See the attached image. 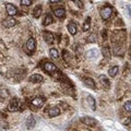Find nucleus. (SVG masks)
Instances as JSON below:
<instances>
[{
	"instance_id": "obj_25",
	"label": "nucleus",
	"mask_w": 131,
	"mask_h": 131,
	"mask_svg": "<svg viewBox=\"0 0 131 131\" xmlns=\"http://www.w3.org/2000/svg\"><path fill=\"white\" fill-rule=\"evenodd\" d=\"M21 5H22V6L30 7V6L32 5V0H21Z\"/></svg>"
},
{
	"instance_id": "obj_11",
	"label": "nucleus",
	"mask_w": 131,
	"mask_h": 131,
	"mask_svg": "<svg viewBox=\"0 0 131 131\" xmlns=\"http://www.w3.org/2000/svg\"><path fill=\"white\" fill-rule=\"evenodd\" d=\"M54 13H55V15L57 16V18L63 19L66 16V10L63 9V8H59V9H55L54 10Z\"/></svg>"
},
{
	"instance_id": "obj_16",
	"label": "nucleus",
	"mask_w": 131,
	"mask_h": 131,
	"mask_svg": "<svg viewBox=\"0 0 131 131\" xmlns=\"http://www.w3.org/2000/svg\"><path fill=\"white\" fill-rule=\"evenodd\" d=\"M40 14H42V6H37L33 10V16H34L35 19H38Z\"/></svg>"
},
{
	"instance_id": "obj_17",
	"label": "nucleus",
	"mask_w": 131,
	"mask_h": 131,
	"mask_svg": "<svg viewBox=\"0 0 131 131\" xmlns=\"http://www.w3.org/2000/svg\"><path fill=\"white\" fill-rule=\"evenodd\" d=\"M84 83H85V85H86V86L91 88V89H95V88H96L95 82H94V80H93V79H91V78H88V79H85Z\"/></svg>"
},
{
	"instance_id": "obj_23",
	"label": "nucleus",
	"mask_w": 131,
	"mask_h": 131,
	"mask_svg": "<svg viewBox=\"0 0 131 131\" xmlns=\"http://www.w3.org/2000/svg\"><path fill=\"white\" fill-rule=\"evenodd\" d=\"M124 108H125V110H127V112H131V101L126 102L125 105H124Z\"/></svg>"
},
{
	"instance_id": "obj_26",
	"label": "nucleus",
	"mask_w": 131,
	"mask_h": 131,
	"mask_svg": "<svg viewBox=\"0 0 131 131\" xmlns=\"http://www.w3.org/2000/svg\"><path fill=\"white\" fill-rule=\"evenodd\" d=\"M71 1H73V2H74L75 5H77L78 7L80 8V9H83V2H82L81 0H71Z\"/></svg>"
},
{
	"instance_id": "obj_5",
	"label": "nucleus",
	"mask_w": 131,
	"mask_h": 131,
	"mask_svg": "<svg viewBox=\"0 0 131 131\" xmlns=\"http://www.w3.org/2000/svg\"><path fill=\"white\" fill-rule=\"evenodd\" d=\"M8 109H9L10 112H16V110L20 109V101L18 98H13V100L10 102Z\"/></svg>"
},
{
	"instance_id": "obj_3",
	"label": "nucleus",
	"mask_w": 131,
	"mask_h": 131,
	"mask_svg": "<svg viewBox=\"0 0 131 131\" xmlns=\"http://www.w3.org/2000/svg\"><path fill=\"white\" fill-rule=\"evenodd\" d=\"M113 8L109 7V6H106L105 8H103V9L101 10V16L103 20H108L110 16H112L113 14Z\"/></svg>"
},
{
	"instance_id": "obj_7",
	"label": "nucleus",
	"mask_w": 131,
	"mask_h": 131,
	"mask_svg": "<svg viewBox=\"0 0 131 131\" xmlns=\"http://www.w3.org/2000/svg\"><path fill=\"white\" fill-rule=\"evenodd\" d=\"M6 9H7V12H8V14H9V16H13L15 14H18V8L13 5H11V3H7Z\"/></svg>"
},
{
	"instance_id": "obj_29",
	"label": "nucleus",
	"mask_w": 131,
	"mask_h": 131,
	"mask_svg": "<svg viewBox=\"0 0 131 131\" xmlns=\"http://www.w3.org/2000/svg\"><path fill=\"white\" fill-rule=\"evenodd\" d=\"M61 1H62V0H49V3H58Z\"/></svg>"
},
{
	"instance_id": "obj_4",
	"label": "nucleus",
	"mask_w": 131,
	"mask_h": 131,
	"mask_svg": "<svg viewBox=\"0 0 131 131\" xmlns=\"http://www.w3.org/2000/svg\"><path fill=\"white\" fill-rule=\"evenodd\" d=\"M45 103V98L43 97H35L31 101V106L33 108H38V107H42Z\"/></svg>"
},
{
	"instance_id": "obj_15",
	"label": "nucleus",
	"mask_w": 131,
	"mask_h": 131,
	"mask_svg": "<svg viewBox=\"0 0 131 131\" xmlns=\"http://www.w3.org/2000/svg\"><path fill=\"white\" fill-rule=\"evenodd\" d=\"M52 22H54V18H52V15H51L50 13H47V14H46V18H45L44 22H43L44 26H48L49 24H51Z\"/></svg>"
},
{
	"instance_id": "obj_6",
	"label": "nucleus",
	"mask_w": 131,
	"mask_h": 131,
	"mask_svg": "<svg viewBox=\"0 0 131 131\" xmlns=\"http://www.w3.org/2000/svg\"><path fill=\"white\" fill-rule=\"evenodd\" d=\"M81 121L83 122L84 125L89 126V127H95L97 125L96 120L94 119V118H92V117H82L81 118Z\"/></svg>"
},
{
	"instance_id": "obj_9",
	"label": "nucleus",
	"mask_w": 131,
	"mask_h": 131,
	"mask_svg": "<svg viewBox=\"0 0 131 131\" xmlns=\"http://www.w3.org/2000/svg\"><path fill=\"white\" fill-rule=\"evenodd\" d=\"M2 24H3V26H6V27H12L16 24V21H15V19L12 18V16H9V18L3 20Z\"/></svg>"
},
{
	"instance_id": "obj_19",
	"label": "nucleus",
	"mask_w": 131,
	"mask_h": 131,
	"mask_svg": "<svg viewBox=\"0 0 131 131\" xmlns=\"http://www.w3.org/2000/svg\"><path fill=\"white\" fill-rule=\"evenodd\" d=\"M118 70H119V68H118V66H114V67H112L108 70V74L114 78V77H116L117 75V73H118Z\"/></svg>"
},
{
	"instance_id": "obj_21",
	"label": "nucleus",
	"mask_w": 131,
	"mask_h": 131,
	"mask_svg": "<svg viewBox=\"0 0 131 131\" xmlns=\"http://www.w3.org/2000/svg\"><path fill=\"white\" fill-rule=\"evenodd\" d=\"M49 55H50V57L51 58H54V59H58L59 58L58 50H57L56 48H50V50H49Z\"/></svg>"
},
{
	"instance_id": "obj_30",
	"label": "nucleus",
	"mask_w": 131,
	"mask_h": 131,
	"mask_svg": "<svg viewBox=\"0 0 131 131\" xmlns=\"http://www.w3.org/2000/svg\"><path fill=\"white\" fill-rule=\"evenodd\" d=\"M127 9H128V11H129V14L131 15V8H130V6H127Z\"/></svg>"
},
{
	"instance_id": "obj_2",
	"label": "nucleus",
	"mask_w": 131,
	"mask_h": 131,
	"mask_svg": "<svg viewBox=\"0 0 131 131\" xmlns=\"http://www.w3.org/2000/svg\"><path fill=\"white\" fill-rule=\"evenodd\" d=\"M36 49V40L35 38H28V40L26 42V45H25V52H27L28 55H32L33 52L35 51Z\"/></svg>"
},
{
	"instance_id": "obj_13",
	"label": "nucleus",
	"mask_w": 131,
	"mask_h": 131,
	"mask_svg": "<svg viewBox=\"0 0 131 131\" xmlns=\"http://www.w3.org/2000/svg\"><path fill=\"white\" fill-rule=\"evenodd\" d=\"M68 31L69 33H70L71 35H75L77 34V24L74 22H70L69 23V25H68Z\"/></svg>"
},
{
	"instance_id": "obj_27",
	"label": "nucleus",
	"mask_w": 131,
	"mask_h": 131,
	"mask_svg": "<svg viewBox=\"0 0 131 131\" xmlns=\"http://www.w3.org/2000/svg\"><path fill=\"white\" fill-rule=\"evenodd\" d=\"M94 37H95L94 35H90V36H89V38H88V42H90V43H94V42H95Z\"/></svg>"
},
{
	"instance_id": "obj_10",
	"label": "nucleus",
	"mask_w": 131,
	"mask_h": 131,
	"mask_svg": "<svg viewBox=\"0 0 131 131\" xmlns=\"http://www.w3.org/2000/svg\"><path fill=\"white\" fill-rule=\"evenodd\" d=\"M42 81H43V77L40 74H37V73L32 74L30 77V82H32V83H40Z\"/></svg>"
},
{
	"instance_id": "obj_28",
	"label": "nucleus",
	"mask_w": 131,
	"mask_h": 131,
	"mask_svg": "<svg viewBox=\"0 0 131 131\" xmlns=\"http://www.w3.org/2000/svg\"><path fill=\"white\" fill-rule=\"evenodd\" d=\"M124 124H125V125H129V124H131V117H128V118H127V120L124 121Z\"/></svg>"
},
{
	"instance_id": "obj_20",
	"label": "nucleus",
	"mask_w": 131,
	"mask_h": 131,
	"mask_svg": "<svg viewBox=\"0 0 131 131\" xmlns=\"http://www.w3.org/2000/svg\"><path fill=\"white\" fill-rule=\"evenodd\" d=\"M88 100H89V104L91 106V109L92 110H95L96 109V102L94 100V97L91 95H88Z\"/></svg>"
},
{
	"instance_id": "obj_14",
	"label": "nucleus",
	"mask_w": 131,
	"mask_h": 131,
	"mask_svg": "<svg viewBox=\"0 0 131 131\" xmlns=\"http://www.w3.org/2000/svg\"><path fill=\"white\" fill-rule=\"evenodd\" d=\"M48 115L50 117H56V116H59L60 115V109L58 107H52L48 110Z\"/></svg>"
},
{
	"instance_id": "obj_18",
	"label": "nucleus",
	"mask_w": 131,
	"mask_h": 131,
	"mask_svg": "<svg viewBox=\"0 0 131 131\" xmlns=\"http://www.w3.org/2000/svg\"><path fill=\"white\" fill-rule=\"evenodd\" d=\"M35 124H36V121H35V119L32 116H30V117L27 118V120H26V127H27L28 129H32L33 127H35Z\"/></svg>"
},
{
	"instance_id": "obj_12",
	"label": "nucleus",
	"mask_w": 131,
	"mask_h": 131,
	"mask_svg": "<svg viewBox=\"0 0 131 131\" xmlns=\"http://www.w3.org/2000/svg\"><path fill=\"white\" fill-rule=\"evenodd\" d=\"M100 81H101V83H102V85L105 88V89H109V86H110V84H109V81H108V79L106 78L104 74H102V75H100Z\"/></svg>"
},
{
	"instance_id": "obj_22",
	"label": "nucleus",
	"mask_w": 131,
	"mask_h": 131,
	"mask_svg": "<svg viewBox=\"0 0 131 131\" xmlns=\"http://www.w3.org/2000/svg\"><path fill=\"white\" fill-rule=\"evenodd\" d=\"M90 27H91V18H88L86 20H85L84 24H83V31H84V32L89 31Z\"/></svg>"
},
{
	"instance_id": "obj_1",
	"label": "nucleus",
	"mask_w": 131,
	"mask_h": 131,
	"mask_svg": "<svg viewBox=\"0 0 131 131\" xmlns=\"http://www.w3.org/2000/svg\"><path fill=\"white\" fill-rule=\"evenodd\" d=\"M43 69H44V71L47 72L49 75H54V77H56V74L62 75V73L59 72L58 68H57L56 66H55L54 63H51V62H45Z\"/></svg>"
},
{
	"instance_id": "obj_24",
	"label": "nucleus",
	"mask_w": 131,
	"mask_h": 131,
	"mask_svg": "<svg viewBox=\"0 0 131 131\" xmlns=\"http://www.w3.org/2000/svg\"><path fill=\"white\" fill-rule=\"evenodd\" d=\"M103 54H104V56L106 57L107 59H109L110 58V54H109V49L107 48V47H104L103 48Z\"/></svg>"
},
{
	"instance_id": "obj_8",
	"label": "nucleus",
	"mask_w": 131,
	"mask_h": 131,
	"mask_svg": "<svg viewBox=\"0 0 131 131\" xmlns=\"http://www.w3.org/2000/svg\"><path fill=\"white\" fill-rule=\"evenodd\" d=\"M43 37H44L45 40H46V43H47V44H52V43H54L55 36L52 35V33H50V32L45 31V32L43 33Z\"/></svg>"
}]
</instances>
